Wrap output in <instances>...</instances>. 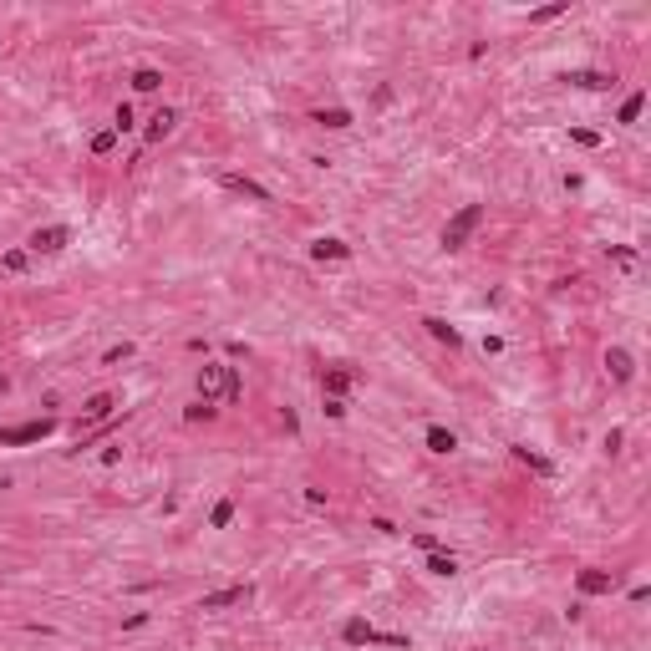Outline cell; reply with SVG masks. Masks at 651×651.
Masks as SVG:
<instances>
[{
	"label": "cell",
	"mask_w": 651,
	"mask_h": 651,
	"mask_svg": "<svg viewBox=\"0 0 651 651\" xmlns=\"http://www.w3.org/2000/svg\"><path fill=\"white\" fill-rule=\"evenodd\" d=\"M479 224H483V204H463L458 214H453V219L443 224V244H448V250H463V244H468V234H474Z\"/></svg>",
	"instance_id": "1"
},
{
	"label": "cell",
	"mask_w": 651,
	"mask_h": 651,
	"mask_svg": "<svg viewBox=\"0 0 651 651\" xmlns=\"http://www.w3.org/2000/svg\"><path fill=\"white\" fill-rule=\"evenodd\" d=\"M224 387H230V367H219V362L199 367V402H214V397H224Z\"/></svg>",
	"instance_id": "2"
},
{
	"label": "cell",
	"mask_w": 651,
	"mask_h": 651,
	"mask_svg": "<svg viewBox=\"0 0 651 651\" xmlns=\"http://www.w3.org/2000/svg\"><path fill=\"white\" fill-rule=\"evenodd\" d=\"M67 244H72L67 224H46V230L31 234V250H36V255H56V250H67Z\"/></svg>",
	"instance_id": "3"
},
{
	"label": "cell",
	"mask_w": 651,
	"mask_h": 651,
	"mask_svg": "<svg viewBox=\"0 0 651 651\" xmlns=\"http://www.w3.org/2000/svg\"><path fill=\"white\" fill-rule=\"evenodd\" d=\"M575 585H580V595H611L616 590V570H580Z\"/></svg>",
	"instance_id": "4"
},
{
	"label": "cell",
	"mask_w": 651,
	"mask_h": 651,
	"mask_svg": "<svg viewBox=\"0 0 651 651\" xmlns=\"http://www.w3.org/2000/svg\"><path fill=\"white\" fill-rule=\"evenodd\" d=\"M219 184L230 188V193H244V199H255V204H270V188H259L255 178H244V173H219Z\"/></svg>",
	"instance_id": "5"
},
{
	"label": "cell",
	"mask_w": 651,
	"mask_h": 651,
	"mask_svg": "<svg viewBox=\"0 0 651 651\" xmlns=\"http://www.w3.org/2000/svg\"><path fill=\"white\" fill-rule=\"evenodd\" d=\"M250 595V585H224V590H209L204 595V611H224V606H239Z\"/></svg>",
	"instance_id": "6"
},
{
	"label": "cell",
	"mask_w": 651,
	"mask_h": 651,
	"mask_svg": "<svg viewBox=\"0 0 651 651\" xmlns=\"http://www.w3.org/2000/svg\"><path fill=\"white\" fill-rule=\"evenodd\" d=\"M173 127H178V112H173V107H158V112H153V122H148V143H163V138L173 133Z\"/></svg>",
	"instance_id": "7"
},
{
	"label": "cell",
	"mask_w": 651,
	"mask_h": 651,
	"mask_svg": "<svg viewBox=\"0 0 651 651\" xmlns=\"http://www.w3.org/2000/svg\"><path fill=\"white\" fill-rule=\"evenodd\" d=\"M51 433V422H26V428H10V433H0V443H36V437Z\"/></svg>",
	"instance_id": "8"
},
{
	"label": "cell",
	"mask_w": 651,
	"mask_h": 651,
	"mask_svg": "<svg viewBox=\"0 0 651 651\" xmlns=\"http://www.w3.org/2000/svg\"><path fill=\"white\" fill-rule=\"evenodd\" d=\"M514 458H519V463H524V468H534V474H545V479H549V474H555V463H549V458H545V453H534L529 443H519V448H514Z\"/></svg>",
	"instance_id": "9"
},
{
	"label": "cell",
	"mask_w": 651,
	"mask_h": 651,
	"mask_svg": "<svg viewBox=\"0 0 651 651\" xmlns=\"http://www.w3.org/2000/svg\"><path fill=\"white\" fill-rule=\"evenodd\" d=\"M565 81H575V87H590V92H606L616 77H611V72H570Z\"/></svg>",
	"instance_id": "10"
},
{
	"label": "cell",
	"mask_w": 651,
	"mask_h": 651,
	"mask_svg": "<svg viewBox=\"0 0 651 651\" xmlns=\"http://www.w3.org/2000/svg\"><path fill=\"white\" fill-rule=\"evenodd\" d=\"M606 367H611V377H616V382H631V371H636V367H631V356H626L621 346H611V356H606Z\"/></svg>",
	"instance_id": "11"
},
{
	"label": "cell",
	"mask_w": 651,
	"mask_h": 651,
	"mask_svg": "<svg viewBox=\"0 0 651 651\" xmlns=\"http://www.w3.org/2000/svg\"><path fill=\"white\" fill-rule=\"evenodd\" d=\"M341 636H346L351 646H371V641H377V631H371L367 621H346V626H341Z\"/></svg>",
	"instance_id": "12"
},
{
	"label": "cell",
	"mask_w": 651,
	"mask_h": 651,
	"mask_svg": "<svg viewBox=\"0 0 651 651\" xmlns=\"http://www.w3.org/2000/svg\"><path fill=\"white\" fill-rule=\"evenodd\" d=\"M311 255H316V259H346V255H351V244H341V239H316V244H311Z\"/></svg>",
	"instance_id": "13"
},
{
	"label": "cell",
	"mask_w": 651,
	"mask_h": 651,
	"mask_svg": "<svg viewBox=\"0 0 651 651\" xmlns=\"http://www.w3.org/2000/svg\"><path fill=\"white\" fill-rule=\"evenodd\" d=\"M311 118H316L321 127H351V112H346V107H321V112H311Z\"/></svg>",
	"instance_id": "14"
},
{
	"label": "cell",
	"mask_w": 651,
	"mask_h": 651,
	"mask_svg": "<svg viewBox=\"0 0 651 651\" xmlns=\"http://www.w3.org/2000/svg\"><path fill=\"white\" fill-rule=\"evenodd\" d=\"M428 575L453 580V575H458V560H453V555H428Z\"/></svg>",
	"instance_id": "15"
},
{
	"label": "cell",
	"mask_w": 651,
	"mask_h": 651,
	"mask_svg": "<svg viewBox=\"0 0 651 651\" xmlns=\"http://www.w3.org/2000/svg\"><path fill=\"white\" fill-rule=\"evenodd\" d=\"M133 87H138V92H158V87H163V72H158V67H138V72H133Z\"/></svg>",
	"instance_id": "16"
},
{
	"label": "cell",
	"mask_w": 651,
	"mask_h": 651,
	"mask_svg": "<svg viewBox=\"0 0 651 651\" xmlns=\"http://www.w3.org/2000/svg\"><path fill=\"white\" fill-rule=\"evenodd\" d=\"M428 448L433 453H453V448H458V437H453L448 428H428Z\"/></svg>",
	"instance_id": "17"
},
{
	"label": "cell",
	"mask_w": 651,
	"mask_h": 651,
	"mask_svg": "<svg viewBox=\"0 0 651 651\" xmlns=\"http://www.w3.org/2000/svg\"><path fill=\"white\" fill-rule=\"evenodd\" d=\"M351 387V371L346 367H336V371H326V397H341Z\"/></svg>",
	"instance_id": "18"
},
{
	"label": "cell",
	"mask_w": 651,
	"mask_h": 651,
	"mask_svg": "<svg viewBox=\"0 0 651 651\" xmlns=\"http://www.w3.org/2000/svg\"><path fill=\"white\" fill-rule=\"evenodd\" d=\"M422 326H428V336H437V341H448V346H458V331H453L448 321H437V316H428V321H422Z\"/></svg>",
	"instance_id": "19"
},
{
	"label": "cell",
	"mask_w": 651,
	"mask_h": 651,
	"mask_svg": "<svg viewBox=\"0 0 651 651\" xmlns=\"http://www.w3.org/2000/svg\"><path fill=\"white\" fill-rule=\"evenodd\" d=\"M641 107H646V92H631L626 102H621V122H636V118H641Z\"/></svg>",
	"instance_id": "20"
},
{
	"label": "cell",
	"mask_w": 651,
	"mask_h": 651,
	"mask_svg": "<svg viewBox=\"0 0 651 651\" xmlns=\"http://www.w3.org/2000/svg\"><path fill=\"white\" fill-rule=\"evenodd\" d=\"M230 519H234V499H219V504H214V514H209V524H214V529H224Z\"/></svg>",
	"instance_id": "21"
},
{
	"label": "cell",
	"mask_w": 651,
	"mask_h": 651,
	"mask_svg": "<svg viewBox=\"0 0 651 651\" xmlns=\"http://www.w3.org/2000/svg\"><path fill=\"white\" fill-rule=\"evenodd\" d=\"M26 265H31V255H26V250H10L6 259H0V270H6V275H21Z\"/></svg>",
	"instance_id": "22"
},
{
	"label": "cell",
	"mask_w": 651,
	"mask_h": 651,
	"mask_svg": "<svg viewBox=\"0 0 651 651\" xmlns=\"http://www.w3.org/2000/svg\"><path fill=\"white\" fill-rule=\"evenodd\" d=\"M107 412H112V397H107V392H97V397L87 402V417H107Z\"/></svg>",
	"instance_id": "23"
},
{
	"label": "cell",
	"mask_w": 651,
	"mask_h": 651,
	"mask_svg": "<svg viewBox=\"0 0 651 651\" xmlns=\"http://www.w3.org/2000/svg\"><path fill=\"white\" fill-rule=\"evenodd\" d=\"M112 143H118V133L107 127V133H97V138H92V153H97V158H102V153H112Z\"/></svg>",
	"instance_id": "24"
},
{
	"label": "cell",
	"mask_w": 651,
	"mask_h": 651,
	"mask_svg": "<svg viewBox=\"0 0 651 651\" xmlns=\"http://www.w3.org/2000/svg\"><path fill=\"white\" fill-rule=\"evenodd\" d=\"M184 417H188V422H199V417H214V402H193V407H184Z\"/></svg>",
	"instance_id": "25"
},
{
	"label": "cell",
	"mask_w": 651,
	"mask_h": 651,
	"mask_svg": "<svg viewBox=\"0 0 651 651\" xmlns=\"http://www.w3.org/2000/svg\"><path fill=\"white\" fill-rule=\"evenodd\" d=\"M127 127H133V107L122 102V107H118V122H112V133H127Z\"/></svg>",
	"instance_id": "26"
},
{
	"label": "cell",
	"mask_w": 651,
	"mask_h": 651,
	"mask_svg": "<svg viewBox=\"0 0 651 651\" xmlns=\"http://www.w3.org/2000/svg\"><path fill=\"white\" fill-rule=\"evenodd\" d=\"M565 10H570V6H545V10H534L529 21H555V15H565Z\"/></svg>",
	"instance_id": "27"
},
{
	"label": "cell",
	"mask_w": 651,
	"mask_h": 651,
	"mask_svg": "<svg viewBox=\"0 0 651 651\" xmlns=\"http://www.w3.org/2000/svg\"><path fill=\"white\" fill-rule=\"evenodd\" d=\"M611 259H616V265H626V270H631V265H636V250H611Z\"/></svg>",
	"instance_id": "28"
},
{
	"label": "cell",
	"mask_w": 651,
	"mask_h": 651,
	"mask_svg": "<svg viewBox=\"0 0 651 651\" xmlns=\"http://www.w3.org/2000/svg\"><path fill=\"white\" fill-rule=\"evenodd\" d=\"M122 356H133V346H127V341H122V346H112V351H107V356H102V362H107V367H112V362H122Z\"/></svg>",
	"instance_id": "29"
}]
</instances>
